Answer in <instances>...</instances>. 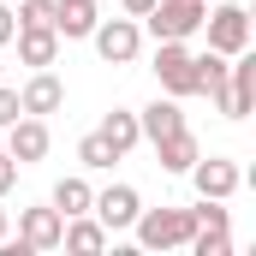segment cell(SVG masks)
<instances>
[{"instance_id": "obj_1", "label": "cell", "mask_w": 256, "mask_h": 256, "mask_svg": "<svg viewBox=\"0 0 256 256\" xmlns=\"http://www.w3.org/2000/svg\"><path fill=\"white\" fill-rule=\"evenodd\" d=\"M131 226L143 250H185L196 232V208H137Z\"/></svg>"}, {"instance_id": "obj_2", "label": "cell", "mask_w": 256, "mask_h": 256, "mask_svg": "<svg viewBox=\"0 0 256 256\" xmlns=\"http://www.w3.org/2000/svg\"><path fill=\"white\" fill-rule=\"evenodd\" d=\"M202 12H208V0H155L143 12V24H149L155 42H191L202 30Z\"/></svg>"}, {"instance_id": "obj_3", "label": "cell", "mask_w": 256, "mask_h": 256, "mask_svg": "<svg viewBox=\"0 0 256 256\" xmlns=\"http://www.w3.org/2000/svg\"><path fill=\"white\" fill-rule=\"evenodd\" d=\"M155 78H161V96H173V102L202 96V84H196V54L185 42H155Z\"/></svg>"}, {"instance_id": "obj_4", "label": "cell", "mask_w": 256, "mask_h": 256, "mask_svg": "<svg viewBox=\"0 0 256 256\" xmlns=\"http://www.w3.org/2000/svg\"><path fill=\"white\" fill-rule=\"evenodd\" d=\"M202 30H208V48H214V54H226V60L250 48V12H244L238 0L208 6V12H202Z\"/></svg>"}, {"instance_id": "obj_5", "label": "cell", "mask_w": 256, "mask_h": 256, "mask_svg": "<svg viewBox=\"0 0 256 256\" xmlns=\"http://www.w3.org/2000/svg\"><path fill=\"white\" fill-rule=\"evenodd\" d=\"M90 42H96V54L108 66H131L137 48H143V24H137V18H96Z\"/></svg>"}, {"instance_id": "obj_6", "label": "cell", "mask_w": 256, "mask_h": 256, "mask_svg": "<svg viewBox=\"0 0 256 256\" xmlns=\"http://www.w3.org/2000/svg\"><path fill=\"white\" fill-rule=\"evenodd\" d=\"M256 102V54L244 48V54H232L226 60V84H220V96H214V108L226 114V120H244Z\"/></svg>"}, {"instance_id": "obj_7", "label": "cell", "mask_w": 256, "mask_h": 256, "mask_svg": "<svg viewBox=\"0 0 256 256\" xmlns=\"http://www.w3.org/2000/svg\"><path fill=\"white\" fill-rule=\"evenodd\" d=\"M48 143H54V137H48V120H36V114H18V120L6 126V137H0V149H6L18 167H36V161L48 155Z\"/></svg>"}, {"instance_id": "obj_8", "label": "cell", "mask_w": 256, "mask_h": 256, "mask_svg": "<svg viewBox=\"0 0 256 256\" xmlns=\"http://www.w3.org/2000/svg\"><path fill=\"white\" fill-rule=\"evenodd\" d=\"M191 185H196V196L226 202V196L244 185V173H238V161H226V155H196L191 161Z\"/></svg>"}, {"instance_id": "obj_9", "label": "cell", "mask_w": 256, "mask_h": 256, "mask_svg": "<svg viewBox=\"0 0 256 256\" xmlns=\"http://www.w3.org/2000/svg\"><path fill=\"white\" fill-rule=\"evenodd\" d=\"M60 232H66V214L54 208V202L18 214V244H30V250H60Z\"/></svg>"}, {"instance_id": "obj_10", "label": "cell", "mask_w": 256, "mask_h": 256, "mask_svg": "<svg viewBox=\"0 0 256 256\" xmlns=\"http://www.w3.org/2000/svg\"><path fill=\"white\" fill-rule=\"evenodd\" d=\"M137 208H143V196L131 191V185H108V191L90 202V214H96V220H102L108 232H126L131 220H137Z\"/></svg>"}, {"instance_id": "obj_11", "label": "cell", "mask_w": 256, "mask_h": 256, "mask_svg": "<svg viewBox=\"0 0 256 256\" xmlns=\"http://www.w3.org/2000/svg\"><path fill=\"white\" fill-rule=\"evenodd\" d=\"M18 108H24V114H36V120L60 114V108H66V84L48 72V66H42V72H30V84L18 90Z\"/></svg>"}, {"instance_id": "obj_12", "label": "cell", "mask_w": 256, "mask_h": 256, "mask_svg": "<svg viewBox=\"0 0 256 256\" xmlns=\"http://www.w3.org/2000/svg\"><path fill=\"white\" fill-rule=\"evenodd\" d=\"M18 60L30 66V72H42V66L60 60V30H48V24H18Z\"/></svg>"}, {"instance_id": "obj_13", "label": "cell", "mask_w": 256, "mask_h": 256, "mask_svg": "<svg viewBox=\"0 0 256 256\" xmlns=\"http://www.w3.org/2000/svg\"><path fill=\"white\" fill-rule=\"evenodd\" d=\"M108 238H114V232H108L96 214H72V220H66V232H60V244H66V250H78V256L108 250Z\"/></svg>"}, {"instance_id": "obj_14", "label": "cell", "mask_w": 256, "mask_h": 256, "mask_svg": "<svg viewBox=\"0 0 256 256\" xmlns=\"http://www.w3.org/2000/svg\"><path fill=\"white\" fill-rule=\"evenodd\" d=\"M137 126H143V137H149V143H161V137L185 131V114H179V102H173V96H155V102L137 114Z\"/></svg>"}, {"instance_id": "obj_15", "label": "cell", "mask_w": 256, "mask_h": 256, "mask_svg": "<svg viewBox=\"0 0 256 256\" xmlns=\"http://www.w3.org/2000/svg\"><path fill=\"white\" fill-rule=\"evenodd\" d=\"M96 0H60V12H54V30H60V42H84L90 30H96Z\"/></svg>"}, {"instance_id": "obj_16", "label": "cell", "mask_w": 256, "mask_h": 256, "mask_svg": "<svg viewBox=\"0 0 256 256\" xmlns=\"http://www.w3.org/2000/svg\"><path fill=\"white\" fill-rule=\"evenodd\" d=\"M102 143H108L114 155H131V149L143 143V126H137V114H131V108H114V114L102 120Z\"/></svg>"}, {"instance_id": "obj_17", "label": "cell", "mask_w": 256, "mask_h": 256, "mask_svg": "<svg viewBox=\"0 0 256 256\" xmlns=\"http://www.w3.org/2000/svg\"><path fill=\"white\" fill-rule=\"evenodd\" d=\"M155 155H161V173H191V161L202 155V149H196L191 126H185V131H173V137H161V143H155Z\"/></svg>"}, {"instance_id": "obj_18", "label": "cell", "mask_w": 256, "mask_h": 256, "mask_svg": "<svg viewBox=\"0 0 256 256\" xmlns=\"http://www.w3.org/2000/svg\"><path fill=\"white\" fill-rule=\"evenodd\" d=\"M48 202H54L66 220H72V214H90L96 191H90V179H78V173H72V179H60V185H54V196H48Z\"/></svg>"}, {"instance_id": "obj_19", "label": "cell", "mask_w": 256, "mask_h": 256, "mask_svg": "<svg viewBox=\"0 0 256 256\" xmlns=\"http://www.w3.org/2000/svg\"><path fill=\"white\" fill-rule=\"evenodd\" d=\"M196 84H202V96H220V84H226V54H196Z\"/></svg>"}, {"instance_id": "obj_20", "label": "cell", "mask_w": 256, "mask_h": 256, "mask_svg": "<svg viewBox=\"0 0 256 256\" xmlns=\"http://www.w3.org/2000/svg\"><path fill=\"white\" fill-rule=\"evenodd\" d=\"M78 161H84V167H90V173H108V167H114V161H120V155H114V149H108V143H102V131H90V137H84V143H78Z\"/></svg>"}, {"instance_id": "obj_21", "label": "cell", "mask_w": 256, "mask_h": 256, "mask_svg": "<svg viewBox=\"0 0 256 256\" xmlns=\"http://www.w3.org/2000/svg\"><path fill=\"white\" fill-rule=\"evenodd\" d=\"M54 12H60V0H18V24H48L54 30Z\"/></svg>"}, {"instance_id": "obj_22", "label": "cell", "mask_w": 256, "mask_h": 256, "mask_svg": "<svg viewBox=\"0 0 256 256\" xmlns=\"http://www.w3.org/2000/svg\"><path fill=\"white\" fill-rule=\"evenodd\" d=\"M18 114H24V108H18V90H6V84H0V131L12 126Z\"/></svg>"}, {"instance_id": "obj_23", "label": "cell", "mask_w": 256, "mask_h": 256, "mask_svg": "<svg viewBox=\"0 0 256 256\" xmlns=\"http://www.w3.org/2000/svg\"><path fill=\"white\" fill-rule=\"evenodd\" d=\"M12 185H18V161H12V155H6V149H0V196L12 191Z\"/></svg>"}, {"instance_id": "obj_24", "label": "cell", "mask_w": 256, "mask_h": 256, "mask_svg": "<svg viewBox=\"0 0 256 256\" xmlns=\"http://www.w3.org/2000/svg\"><path fill=\"white\" fill-rule=\"evenodd\" d=\"M12 36H18V12H12V6H0V48H6Z\"/></svg>"}, {"instance_id": "obj_25", "label": "cell", "mask_w": 256, "mask_h": 256, "mask_svg": "<svg viewBox=\"0 0 256 256\" xmlns=\"http://www.w3.org/2000/svg\"><path fill=\"white\" fill-rule=\"evenodd\" d=\"M120 6H126V18H143V12H149L155 0H120Z\"/></svg>"}, {"instance_id": "obj_26", "label": "cell", "mask_w": 256, "mask_h": 256, "mask_svg": "<svg viewBox=\"0 0 256 256\" xmlns=\"http://www.w3.org/2000/svg\"><path fill=\"white\" fill-rule=\"evenodd\" d=\"M6 226H12V220H6V208H0V238H6Z\"/></svg>"}, {"instance_id": "obj_27", "label": "cell", "mask_w": 256, "mask_h": 256, "mask_svg": "<svg viewBox=\"0 0 256 256\" xmlns=\"http://www.w3.org/2000/svg\"><path fill=\"white\" fill-rule=\"evenodd\" d=\"M0 78H6V60H0Z\"/></svg>"}]
</instances>
